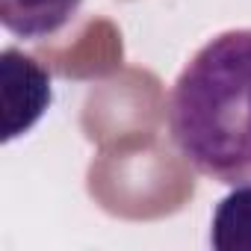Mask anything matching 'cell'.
<instances>
[{
  "label": "cell",
  "instance_id": "1",
  "mask_svg": "<svg viewBox=\"0 0 251 251\" xmlns=\"http://www.w3.org/2000/svg\"><path fill=\"white\" fill-rule=\"evenodd\" d=\"M166 124L177 154L222 186L251 183V27L225 30L177 74Z\"/></svg>",
  "mask_w": 251,
  "mask_h": 251
},
{
  "label": "cell",
  "instance_id": "2",
  "mask_svg": "<svg viewBox=\"0 0 251 251\" xmlns=\"http://www.w3.org/2000/svg\"><path fill=\"white\" fill-rule=\"evenodd\" d=\"M0 109H3V142L30 133L53 100L50 74L18 48H6L0 59Z\"/></svg>",
  "mask_w": 251,
  "mask_h": 251
},
{
  "label": "cell",
  "instance_id": "3",
  "mask_svg": "<svg viewBox=\"0 0 251 251\" xmlns=\"http://www.w3.org/2000/svg\"><path fill=\"white\" fill-rule=\"evenodd\" d=\"M83 0H0V24L24 42L59 36L80 12Z\"/></svg>",
  "mask_w": 251,
  "mask_h": 251
},
{
  "label": "cell",
  "instance_id": "4",
  "mask_svg": "<svg viewBox=\"0 0 251 251\" xmlns=\"http://www.w3.org/2000/svg\"><path fill=\"white\" fill-rule=\"evenodd\" d=\"M210 245L216 251H251V183L233 186L216 204Z\"/></svg>",
  "mask_w": 251,
  "mask_h": 251
}]
</instances>
